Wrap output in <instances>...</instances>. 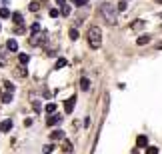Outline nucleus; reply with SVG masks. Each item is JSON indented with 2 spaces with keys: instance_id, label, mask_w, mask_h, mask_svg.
Listing matches in <instances>:
<instances>
[{
  "instance_id": "f257e3e1",
  "label": "nucleus",
  "mask_w": 162,
  "mask_h": 154,
  "mask_svg": "<svg viewBox=\"0 0 162 154\" xmlns=\"http://www.w3.org/2000/svg\"><path fill=\"white\" fill-rule=\"evenodd\" d=\"M98 12H100V16L104 18V22L106 24H110V26H114L116 24V16H118V10L114 8V4L112 2H102L100 6H98Z\"/></svg>"
},
{
  "instance_id": "f03ea898",
  "label": "nucleus",
  "mask_w": 162,
  "mask_h": 154,
  "mask_svg": "<svg viewBox=\"0 0 162 154\" xmlns=\"http://www.w3.org/2000/svg\"><path fill=\"white\" fill-rule=\"evenodd\" d=\"M88 44H90V48H100V44H102V32H100V28L98 26H92L90 30H88Z\"/></svg>"
},
{
  "instance_id": "7ed1b4c3",
  "label": "nucleus",
  "mask_w": 162,
  "mask_h": 154,
  "mask_svg": "<svg viewBox=\"0 0 162 154\" xmlns=\"http://www.w3.org/2000/svg\"><path fill=\"white\" fill-rule=\"evenodd\" d=\"M48 34L46 32H34L32 36L28 38V42L32 44V46H40V44H44V40H46Z\"/></svg>"
},
{
  "instance_id": "20e7f679",
  "label": "nucleus",
  "mask_w": 162,
  "mask_h": 154,
  "mask_svg": "<svg viewBox=\"0 0 162 154\" xmlns=\"http://www.w3.org/2000/svg\"><path fill=\"white\" fill-rule=\"evenodd\" d=\"M74 106H76V96H70L66 102H64V112H66V114H72Z\"/></svg>"
},
{
  "instance_id": "39448f33",
  "label": "nucleus",
  "mask_w": 162,
  "mask_h": 154,
  "mask_svg": "<svg viewBox=\"0 0 162 154\" xmlns=\"http://www.w3.org/2000/svg\"><path fill=\"white\" fill-rule=\"evenodd\" d=\"M60 120H62V116L60 114H54V116H48V118H46V124L48 126H54V124H58Z\"/></svg>"
},
{
  "instance_id": "423d86ee",
  "label": "nucleus",
  "mask_w": 162,
  "mask_h": 154,
  "mask_svg": "<svg viewBox=\"0 0 162 154\" xmlns=\"http://www.w3.org/2000/svg\"><path fill=\"white\" fill-rule=\"evenodd\" d=\"M136 146H138V148H146V146H148V138L144 134H140L138 138H136Z\"/></svg>"
},
{
  "instance_id": "0eeeda50",
  "label": "nucleus",
  "mask_w": 162,
  "mask_h": 154,
  "mask_svg": "<svg viewBox=\"0 0 162 154\" xmlns=\"http://www.w3.org/2000/svg\"><path fill=\"white\" fill-rule=\"evenodd\" d=\"M6 48H8L10 52H18V42H16L14 38H10L8 42H6Z\"/></svg>"
},
{
  "instance_id": "6e6552de",
  "label": "nucleus",
  "mask_w": 162,
  "mask_h": 154,
  "mask_svg": "<svg viewBox=\"0 0 162 154\" xmlns=\"http://www.w3.org/2000/svg\"><path fill=\"white\" fill-rule=\"evenodd\" d=\"M64 138V130H54L50 134V140H62Z\"/></svg>"
},
{
  "instance_id": "1a4fd4ad",
  "label": "nucleus",
  "mask_w": 162,
  "mask_h": 154,
  "mask_svg": "<svg viewBox=\"0 0 162 154\" xmlns=\"http://www.w3.org/2000/svg\"><path fill=\"white\" fill-rule=\"evenodd\" d=\"M10 128H12V120H4L0 124V132H10Z\"/></svg>"
},
{
  "instance_id": "9d476101",
  "label": "nucleus",
  "mask_w": 162,
  "mask_h": 154,
  "mask_svg": "<svg viewBox=\"0 0 162 154\" xmlns=\"http://www.w3.org/2000/svg\"><path fill=\"white\" fill-rule=\"evenodd\" d=\"M148 42H150V36H148V34H142V36H138V40H136L138 46H144V44H148Z\"/></svg>"
},
{
  "instance_id": "9b49d317",
  "label": "nucleus",
  "mask_w": 162,
  "mask_h": 154,
  "mask_svg": "<svg viewBox=\"0 0 162 154\" xmlns=\"http://www.w3.org/2000/svg\"><path fill=\"white\" fill-rule=\"evenodd\" d=\"M26 74H28V70H26V66H24V64H22V66H18V68H16V76L24 78Z\"/></svg>"
},
{
  "instance_id": "f8f14e48",
  "label": "nucleus",
  "mask_w": 162,
  "mask_h": 154,
  "mask_svg": "<svg viewBox=\"0 0 162 154\" xmlns=\"http://www.w3.org/2000/svg\"><path fill=\"white\" fill-rule=\"evenodd\" d=\"M12 20H14V24H18V26H22V14H20V12H14V14H12Z\"/></svg>"
},
{
  "instance_id": "ddd939ff",
  "label": "nucleus",
  "mask_w": 162,
  "mask_h": 154,
  "mask_svg": "<svg viewBox=\"0 0 162 154\" xmlns=\"http://www.w3.org/2000/svg\"><path fill=\"white\" fill-rule=\"evenodd\" d=\"M126 8H128V0H120L118 6H116V10H118V12H124Z\"/></svg>"
},
{
  "instance_id": "4468645a",
  "label": "nucleus",
  "mask_w": 162,
  "mask_h": 154,
  "mask_svg": "<svg viewBox=\"0 0 162 154\" xmlns=\"http://www.w3.org/2000/svg\"><path fill=\"white\" fill-rule=\"evenodd\" d=\"M80 88H82L84 92L90 88V82H88V78H80Z\"/></svg>"
},
{
  "instance_id": "2eb2a0df",
  "label": "nucleus",
  "mask_w": 162,
  "mask_h": 154,
  "mask_svg": "<svg viewBox=\"0 0 162 154\" xmlns=\"http://www.w3.org/2000/svg\"><path fill=\"white\" fill-rule=\"evenodd\" d=\"M144 26V20H136V22H132V24H130V28L132 30H140Z\"/></svg>"
},
{
  "instance_id": "dca6fc26",
  "label": "nucleus",
  "mask_w": 162,
  "mask_h": 154,
  "mask_svg": "<svg viewBox=\"0 0 162 154\" xmlns=\"http://www.w3.org/2000/svg\"><path fill=\"white\" fill-rule=\"evenodd\" d=\"M66 58H58V62H56V66H54V68H56V70H60V68H64V66H66Z\"/></svg>"
},
{
  "instance_id": "f3484780",
  "label": "nucleus",
  "mask_w": 162,
  "mask_h": 154,
  "mask_svg": "<svg viewBox=\"0 0 162 154\" xmlns=\"http://www.w3.org/2000/svg\"><path fill=\"white\" fill-rule=\"evenodd\" d=\"M2 102H4V104H10V102H12V92H6V94H2Z\"/></svg>"
},
{
  "instance_id": "a211bd4d",
  "label": "nucleus",
  "mask_w": 162,
  "mask_h": 154,
  "mask_svg": "<svg viewBox=\"0 0 162 154\" xmlns=\"http://www.w3.org/2000/svg\"><path fill=\"white\" fill-rule=\"evenodd\" d=\"M144 154H158V148L156 146H146V148H144Z\"/></svg>"
},
{
  "instance_id": "6ab92c4d",
  "label": "nucleus",
  "mask_w": 162,
  "mask_h": 154,
  "mask_svg": "<svg viewBox=\"0 0 162 154\" xmlns=\"http://www.w3.org/2000/svg\"><path fill=\"white\" fill-rule=\"evenodd\" d=\"M18 60H20V64H28L30 56H28V54H18Z\"/></svg>"
},
{
  "instance_id": "aec40b11",
  "label": "nucleus",
  "mask_w": 162,
  "mask_h": 154,
  "mask_svg": "<svg viewBox=\"0 0 162 154\" xmlns=\"http://www.w3.org/2000/svg\"><path fill=\"white\" fill-rule=\"evenodd\" d=\"M60 12H62L64 16H68V14H70V6H68V4H62V6H60Z\"/></svg>"
},
{
  "instance_id": "412c9836",
  "label": "nucleus",
  "mask_w": 162,
  "mask_h": 154,
  "mask_svg": "<svg viewBox=\"0 0 162 154\" xmlns=\"http://www.w3.org/2000/svg\"><path fill=\"white\" fill-rule=\"evenodd\" d=\"M62 150H64V152H72V142H64V144H62Z\"/></svg>"
},
{
  "instance_id": "4be33fe9",
  "label": "nucleus",
  "mask_w": 162,
  "mask_h": 154,
  "mask_svg": "<svg viewBox=\"0 0 162 154\" xmlns=\"http://www.w3.org/2000/svg\"><path fill=\"white\" fill-rule=\"evenodd\" d=\"M28 8L32 10V12H36V10H40V2H30V4H28Z\"/></svg>"
},
{
  "instance_id": "5701e85b",
  "label": "nucleus",
  "mask_w": 162,
  "mask_h": 154,
  "mask_svg": "<svg viewBox=\"0 0 162 154\" xmlns=\"http://www.w3.org/2000/svg\"><path fill=\"white\" fill-rule=\"evenodd\" d=\"M8 16H10L8 8H2V6H0V18H8Z\"/></svg>"
},
{
  "instance_id": "b1692460",
  "label": "nucleus",
  "mask_w": 162,
  "mask_h": 154,
  "mask_svg": "<svg viewBox=\"0 0 162 154\" xmlns=\"http://www.w3.org/2000/svg\"><path fill=\"white\" fill-rule=\"evenodd\" d=\"M68 34H70V40H78V30L76 28H72Z\"/></svg>"
},
{
  "instance_id": "393cba45",
  "label": "nucleus",
  "mask_w": 162,
  "mask_h": 154,
  "mask_svg": "<svg viewBox=\"0 0 162 154\" xmlns=\"http://www.w3.org/2000/svg\"><path fill=\"white\" fill-rule=\"evenodd\" d=\"M54 110H56V104H52V102H50V104H46V112H48V114H52Z\"/></svg>"
},
{
  "instance_id": "a878e982",
  "label": "nucleus",
  "mask_w": 162,
  "mask_h": 154,
  "mask_svg": "<svg viewBox=\"0 0 162 154\" xmlns=\"http://www.w3.org/2000/svg\"><path fill=\"white\" fill-rule=\"evenodd\" d=\"M52 150H54V146H52V144H48V146H44V148H42V152H44V154H50Z\"/></svg>"
},
{
  "instance_id": "bb28decb",
  "label": "nucleus",
  "mask_w": 162,
  "mask_h": 154,
  "mask_svg": "<svg viewBox=\"0 0 162 154\" xmlns=\"http://www.w3.org/2000/svg\"><path fill=\"white\" fill-rule=\"evenodd\" d=\"M4 86H6V90H8V92L14 90V84H12V82H4Z\"/></svg>"
},
{
  "instance_id": "cd10ccee",
  "label": "nucleus",
  "mask_w": 162,
  "mask_h": 154,
  "mask_svg": "<svg viewBox=\"0 0 162 154\" xmlns=\"http://www.w3.org/2000/svg\"><path fill=\"white\" fill-rule=\"evenodd\" d=\"M34 32H40V24H38V22H34V24H32V34Z\"/></svg>"
},
{
  "instance_id": "c85d7f7f",
  "label": "nucleus",
  "mask_w": 162,
  "mask_h": 154,
  "mask_svg": "<svg viewBox=\"0 0 162 154\" xmlns=\"http://www.w3.org/2000/svg\"><path fill=\"white\" fill-rule=\"evenodd\" d=\"M58 14H60V12H58V10L56 8H52V10H50V16H52V18H56V16Z\"/></svg>"
},
{
  "instance_id": "c756f323",
  "label": "nucleus",
  "mask_w": 162,
  "mask_h": 154,
  "mask_svg": "<svg viewBox=\"0 0 162 154\" xmlns=\"http://www.w3.org/2000/svg\"><path fill=\"white\" fill-rule=\"evenodd\" d=\"M32 106H34V110H40V102H38V100H34Z\"/></svg>"
},
{
  "instance_id": "7c9ffc66",
  "label": "nucleus",
  "mask_w": 162,
  "mask_h": 154,
  "mask_svg": "<svg viewBox=\"0 0 162 154\" xmlns=\"http://www.w3.org/2000/svg\"><path fill=\"white\" fill-rule=\"evenodd\" d=\"M56 2H58V4H60V6H62V4H66V2H64V0H56Z\"/></svg>"
},
{
  "instance_id": "2f4dec72",
  "label": "nucleus",
  "mask_w": 162,
  "mask_h": 154,
  "mask_svg": "<svg viewBox=\"0 0 162 154\" xmlns=\"http://www.w3.org/2000/svg\"><path fill=\"white\" fill-rule=\"evenodd\" d=\"M154 2H158V4H162V0H154Z\"/></svg>"
},
{
  "instance_id": "473e14b6",
  "label": "nucleus",
  "mask_w": 162,
  "mask_h": 154,
  "mask_svg": "<svg viewBox=\"0 0 162 154\" xmlns=\"http://www.w3.org/2000/svg\"><path fill=\"white\" fill-rule=\"evenodd\" d=\"M2 2H6V0H0V6H2Z\"/></svg>"
},
{
  "instance_id": "72a5a7b5",
  "label": "nucleus",
  "mask_w": 162,
  "mask_h": 154,
  "mask_svg": "<svg viewBox=\"0 0 162 154\" xmlns=\"http://www.w3.org/2000/svg\"><path fill=\"white\" fill-rule=\"evenodd\" d=\"M72 2H74V0H72Z\"/></svg>"
}]
</instances>
